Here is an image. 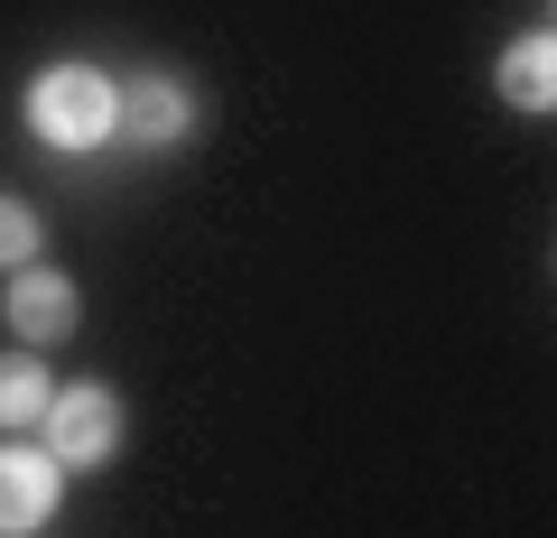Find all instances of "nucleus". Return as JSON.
<instances>
[{"instance_id": "nucleus-1", "label": "nucleus", "mask_w": 557, "mask_h": 538, "mask_svg": "<svg viewBox=\"0 0 557 538\" xmlns=\"http://www.w3.org/2000/svg\"><path fill=\"white\" fill-rule=\"evenodd\" d=\"M28 130H38L57 159H75V149H102V140L121 130V84L102 75V65H84V57L47 65V75L28 84Z\"/></svg>"}, {"instance_id": "nucleus-2", "label": "nucleus", "mask_w": 557, "mask_h": 538, "mask_svg": "<svg viewBox=\"0 0 557 538\" xmlns=\"http://www.w3.org/2000/svg\"><path fill=\"white\" fill-rule=\"evenodd\" d=\"M47 455L57 464H112L121 455V390H102V380H75V390L47 399Z\"/></svg>"}, {"instance_id": "nucleus-3", "label": "nucleus", "mask_w": 557, "mask_h": 538, "mask_svg": "<svg viewBox=\"0 0 557 538\" xmlns=\"http://www.w3.org/2000/svg\"><path fill=\"white\" fill-rule=\"evenodd\" d=\"M57 501H65V464L47 446L10 437L0 446V538H38L57 520Z\"/></svg>"}, {"instance_id": "nucleus-4", "label": "nucleus", "mask_w": 557, "mask_h": 538, "mask_svg": "<svg viewBox=\"0 0 557 538\" xmlns=\"http://www.w3.org/2000/svg\"><path fill=\"white\" fill-rule=\"evenodd\" d=\"M0 316H10V335L38 353V343H65L84 325V288L65 279V270H38V260H28V270H10V288H0Z\"/></svg>"}, {"instance_id": "nucleus-5", "label": "nucleus", "mask_w": 557, "mask_h": 538, "mask_svg": "<svg viewBox=\"0 0 557 538\" xmlns=\"http://www.w3.org/2000/svg\"><path fill=\"white\" fill-rule=\"evenodd\" d=\"M112 140H131V149H177V140H196V93H186L177 75H131L121 84V130Z\"/></svg>"}, {"instance_id": "nucleus-6", "label": "nucleus", "mask_w": 557, "mask_h": 538, "mask_svg": "<svg viewBox=\"0 0 557 538\" xmlns=\"http://www.w3.org/2000/svg\"><path fill=\"white\" fill-rule=\"evenodd\" d=\"M493 84H502V102H511V112L548 121V112H557V38H548V28L511 38V47H502V65H493Z\"/></svg>"}, {"instance_id": "nucleus-7", "label": "nucleus", "mask_w": 557, "mask_h": 538, "mask_svg": "<svg viewBox=\"0 0 557 538\" xmlns=\"http://www.w3.org/2000/svg\"><path fill=\"white\" fill-rule=\"evenodd\" d=\"M47 399H57L47 362L28 353V343H10V353H0V427H10V437H20V427H38V418H47Z\"/></svg>"}, {"instance_id": "nucleus-8", "label": "nucleus", "mask_w": 557, "mask_h": 538, "mask_svg": "<svg viewBox=\"0 0 557 538\" xmlns=\"http://www.w3.org/2000/svg\"><path fill=\"white\" fill-rule=\"evenodd\" d=\"M38 241H47L38 204H20V196H0V270H28V260H38Z\"/></svg>"}]
</instances>
